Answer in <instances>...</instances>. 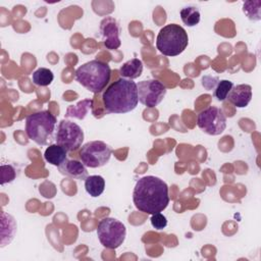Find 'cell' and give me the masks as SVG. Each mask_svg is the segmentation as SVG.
Returning <instances> with one entry per match:
<instances>
[{
	"label": "cell",
	"mask_w": 261,
	"mask_h": 261,
	"mask_svg": "<svg viewBox=\"0 0 261 261\" xmlns=\"http://www.w3.org/2000/svg\"><path fill=\"white\" fill-rule=\"evenodd\" d=\"M133 201L136 208L147 214L162 212L169 204L167 184L154 175L141 177L134 188Z\"/></svg>",
	"instance_id": "obj_1"
},
{
	"label": "cell",
	"mask_w": 261,
	"mask_h": 261,
	"mask_svg": "<svg viewBox=\"0 0 261 261\" xmlns=\"http://www.w3.org/2000/svg\"><path fill=\"white\" fill-rule=\"evenodd\" d=\"M102 101L108 113L120 114L130 112L137 107L139 102L137 84L132 80L121 77L104 91Z\"/></svg>",
	"instance_id": "obj_2"
},
{
	"label": "cell",
	"mask_w": 261,
	"mask_h": 261,
	"mask_svg": "<svg viewBox=\"0 0 261 261\" xmlns=\"http://www.w3.org/2000/svg\"><path fill=\"white\" fill-rule=\"evenodd\" d=\"M111 77L110 66L100 60L88 61L76 68L75 80L92 93L103 91Z\"/></svg>",
	"instance_id": "obj_3"
},
{
	"label": "cell",
	"mask_w": 261,
	"mask_h": 261,
	"mask_svg": "<svg viewBox=\"0 0 261 261\" xmlns=\"http://www.w3.org/2000/svg\"><path fill=\"white\" fill-rule=\"evenodd\" d=\"M56 117L48 110L37 111L25 119V133L29 139L40 146H49L55 139Z\"/></svg>",
	"instance_id": "obj_4"
},
{
	"label": "cell",
	"mask_w": 261,
	"mask_h": 261,
	"mask_svg": "<svg viewBox=\"0 0 261 261\" xmlns=\"http://www.w3.org/2000/svg\"><path fill=\"white\" fill-rule=\"evenodd\" d=\"M189 44L187 31L176 23L163 27L156 38V48L165 56H177L181 54Z\"/></svg>",
	"instance_id": "obj_5"
},
{
	"label": "cell",
	"mask_w": 261,
	"mask_h": 261,
	"mask_svg": "<svg viewBox=\"0 0 261 261\" xmlns=\"http://www.w3.org/2000/svg\"><path fill=\"white\" fill-rule=\"evenodd\" d=\"M97 236L105 248L117 249L125 240L126 227L113 217H105L98 223Z\"/></svg>",
	"instance_id": "obj_6"
},
{
	"label": "cell",
	"mask_w": 261,
	"mask_h": 261,
	"mask_svg": "<svg viewBox=\"0 0 261 261\" xmlns=\"http://www.w3.org/2000/svg\"><path fill=\"white\" fill-rule=\"evenodd\" d=\"M111 148L102 141H91L84 144L80 150L81 161L90 168H97L105 165L110 157Z\"/></svg>",
	"instance_id": "obj_7"
},
{
	"label": "cell",
	"mask_w": 261,
	"mask_h": 261,
	"mask_svg": "<svg viewBox=\"0 0 261 261\" xmlns=\"http://www.w3.org/2000/svg\"><path fill=\"white\" fill-rule=\"evenodd\" d=\"M84 141V132L82 127L67 119H63L57 126L55 142L63 147L67 152H72L82 147Z\"/></svg>",
	"instance_id": "obj_8"
},
{
	"label": "cell",
	"mask_w": 261,
	"mask_h": 261,
	"mask_svg": "<svg viewBox=\"0 0 261 261\" xmlns=\"http://www.w3.org/2000/svg\"><path fill=\"white\" fill-rule=\"evenodd\" d=\"M197 124L204 133L210 136H218L226 127V116L220 108L209 106L198 114Z\"/></svg>",
	"instance_id": "obj_9"
},
{
	"label": "cell",
	"mask_w": 261,
	"mask_h": 261,
	"mask_svg": "<svg viewBox=\"0 0 261 261\" xmlns=\"http://www.w3.org/2000/svg\"><path fill=\"white\" fill-rule=\"evenodd\" d=\"M139 102L149 108L161 103L166 94V87L158 80H147L137 84Z\"/></svg>",
	"instance_id": "obj_10"
},
{
	"label": "cell",
	"mask_w": 261,
	"mask_h": 261,
	"mask_svg": "<svg viewBox=\"0 0 261 261\" xmlns=\"http://www.w3.org/2000/svg\"><path fill=\"white\" fill-rule=\"evenodd\" d=\"M100 32L106 49L116 50L120 47V30L117 21L113 17H106L101 21Z\"/></svg>",
	"instance_id": "obj_11"
},
{
	"label": "cell",
	"mask_w": 261,
	"mask_h": 261,
	"mask_svg": "<svg viewBox=\"0 0 261 261\" xmlns=\"http://www.w3.org/2000/svg\"><path fill=\"white\" fill-rule=\"evenodd\" d=\"M226 99L238 108H244L252 100V87L247 84H241L232 87Z\"/></svg>",
	"instance_id": "obj_12"
},
{
	"label": "cell",
	"mask_w": 261,
	"mask_h": 261,
	"mask_svg": "<svg viewBox=\"0 0 261 261\" xmlns=\"http://www.w3.org/2000/svg\"><path fill=\"white\" fill-rule=\"evenodd\" d=\"M87 166L79 160L74 159H66L60 166H58V170L63 175H66L75 179H86L88 176Z\"/></svg>",
	"instance_id": "obj_13"
},
{
	"label": "cell",
	"mask_w": 261,
	"mask_h": 261,
	"mask_svg": "<svg viewBox=\"0 0 261 261\" xmlns=\"http://www.w3.org/2000/svg\"><path fill=\"white\" fill-rule=\"evenodd\" d=\"M16 233V222L15 219L2 211L1 213V247L9 244Z\"/></svg>",
	"instance_id": "obj_14"
},
{
	"label": "cell",
	"mask_w": 261,
	"mask_h": 261,
	"mask_svg": "<svg viewBox=\"0 0 261 261\" xmlns=\"http://www.w3.org/2000/svg\"><path fill=\"white\" fill-rule=\"evenodd\" d=\"M67 153L68 152L63 147L57 144H51L46 148L44 158L50 164L58 167L67 159Z\"/></svg>",
	"instance_id": "obj_15"
},
{
	"label": "cell",
	"mask_w": 261,
	"mask_h": 261,
	"mask_svg": "<svg viewBox=\"0 0 261 261\" xmlns=\"http://www.w3.org/2000/svg\"><path fill=\"white\" fill-rule=\"evenodd\" d=\"M143 72V62L139 58H133L124 62L119 68V74L122 79L135 80L138 79Z\"/></svg>",
	"instance_id": "obj_16"
},
{
	"label": "cell",
	"mask_w": 261,
	"mask_h": 261,
	"mask_svg": "<svg viewBox=\"0 0 261 261\" xmlns=\"http://www.w3.org/2000/svg\"><path fill=\"white\" fill-rule=\"evenodd\" d=\"M93 103V99H85L80 101L76 105H69L66 109L65 117L84 119L88 112L92 109Z\"/></svg>",
	"instance_id": "obj_17"
},
{
	"label": "cell",
	"mask_w": 261,
	"mask_h": 261,
	"mask_svg": "<svg viewBox=\"0 0 261 261\" xmlns=\"http://www.w3.org/2000/svg\"><path fill=\"white\" fill-rule=\"evenodd\" d=\"M85 189L91 197L97 198L105 190V179L101 175H88L85 179Z\"/></svg>",
	"instance_id": "obj_18"
},
{
	"label": "cell",
	"mask_w": 261,
	"mask_h": 261,
	"mask_svg": "<svg viewBox=\"0 0 261 261\" xmlns=\"http://www.w3.org/2000/svg\"><path fill=\"white\" fill-rule=\"evenodd\" d=\"M180 18L188 27H195L200 22L201 14L199 8L196 6H187L180 9Z\"/></svg>",
	"instance_id": "obj_19"
},
{
	"label": "cell",
	"mask_w": 261,
	"mask_h": 261,
	"mask_svg": "<svg viewBox=\"0 0 261 261\" xmlns=\"http://www.w3.org/2000/svg\"><path fill=\"white\" fill-rule=\"evenodd\" d=\"M54 80L53 72L46 67H40L35 70L32 74V81L35 85L40 87H47L49 86Z\"/></svg>",
	"instance_id": "obj_20"
},
{
	"label": "cell",
	"mask_w": 261,
	"mask_h": 261,
	"mask_svg": "<svg viewBox=\"0 0 261 261\" xmlns=\"http://www.w3.org/2000/svg\"><path fill=\"white\" fill-rule=\"evenodd\" d=\"M260 6L261 1H246L243 3V11L247 15V17L251 20H260L261 13H260Z\"/></svg>",
	"instance_id": "obj_21"
},
{
	"label": "cell",
	"mask_w": 261,
	"mask_h": 261,
	"mask_svg": "<svg viewBox=\"0 0 261 261\" xmlns=\"http://www.w3.org/2000/svg\"><path fill=\"white\" fill-rule=\"evenodd\" d=\"M233 84L232 82L228 80H221L217 83L215 90H214V96L218 101H224L229 94L230 90L232 89Z\"/></svg>",
	"instance_id": "obj_22"
},
{
	"label": "cell",
	"mask_w": 261,
	"mask_h": 261,
	"mask_svg": "<svg viewBox=\"0 0 261 261\" xmlns=\"http://www.w3.org/2000/svg\"><path fill=\"white\" fill-rule=\"evenodd\" d=\"M15 176H16V171L12 165L10 164L1 165V185L2 186L13 181Z\"/></svg>",
	"instance_id": "obj_23"
},
{
	"label": "cell",
	"mask_w": 261,
	"mask_h": 261,
	"mask_svg": "<svg viewBox=\"0 0 261 261\" xmlns=\"http://www.w3.org/2000/svg\"><path fill=\"white\" fill-rule=\"evenodd\" d=\"M150 221L152 226L157 230H161L167 226V218L161 212L152 214Z\"/></svg>",
	"instance_id": "obj_24"
}]
</instances>
